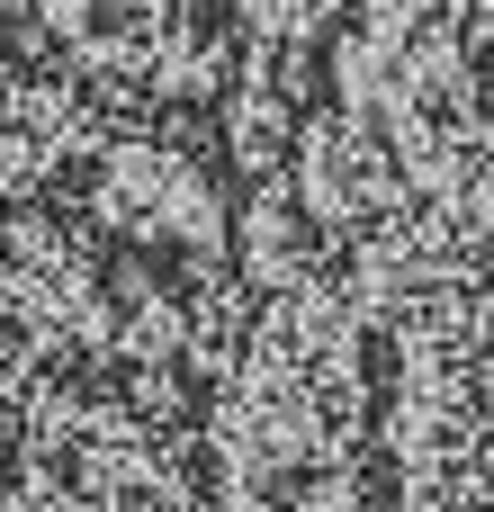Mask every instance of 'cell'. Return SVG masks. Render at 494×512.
<instances>
[{
	"mask_svg": "<svg viewBox=\"0 0 494 512\" xmlns=\"http://www.w3.org/2000/svg\"><path fill=\"white\" fill-rule=\"evenodd\" d=\"M324 261H333V225L306 207V189L252 180L243 216H234V279H252L261 297H288V288L324 279Z\"/></svg>",
	"mask_w": 494,
	"mask_h": 512,
	"instance_id": "cell-1",
	"label": "cell"
}]
</instances>
